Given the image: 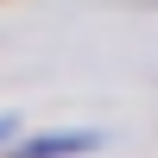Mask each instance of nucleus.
I'll return each mask as SVG.
<instances>
[{
    "label": "nucleus",
    "instance_id": "obj_2",
    "mask_svg": "<svg viewBox=\"0 0 158 158\" xmlns=\"http://www.w3.org/2000/svg\"><path fill=\"white\" fill-rule=\"evenodd\" d=\"M13 133H19V120H13V114H0V146H6Z\"/></svg>",
    "mask_w": 158,
    "mask_h": 158
},
{
    "label": "nucleus",
    "instance_id": "obj_1",
    "mask_svg": "<svg viewBox=\"0 0 158 158\" xmlns=\"http://www.w3.org/2000/svg\"><path fill=\"white\" fill-rule=\"evenodd\" d=\"M108 133L101 127H76V133H44V139H25L13 146V158H82V152H101Z\"/></svg>",
    "mask_w": 158,
    "mask_h": 158
}]
</instances>
